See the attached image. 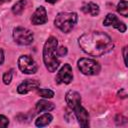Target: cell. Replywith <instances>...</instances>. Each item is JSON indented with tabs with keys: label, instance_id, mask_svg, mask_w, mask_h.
<instances>
[{
	"label": "cell",
	"instance_id": "1",
	"mask_svg": "<svg viewBox=\"0 0 128 128\" xmlns=\"http://www.w3.org/2000/svg\"><path fill=\"white\" fill-rule=\"evenodd\" d=\"M78 44L86 54L91 56H102L110 52L114 47L111 38L100 31H92L83 34L79 37Z\"/></svg>",
	"mask_w": 128,
	"mask_h": 128
},
{
	"label": "cell",
	"instance_id": "2",
	"mask_svg": "<svg viewBox=\"0 0 128 128\" xmlns=\"http://www.w3.org/2000/svg\"><path fill=\"white\" fill-rule=\"evenodd\" d=\"M58 41L55 37L51 36L47 39L43 48V61L46 68L50 72H55L60 65V61L57 58Z\"/></svg>",
	"mask_w": 128,
	"mask_h": 128
},
{
	"label": "cell",
	"instance_id": "3",
	"mask_svg": "<svg viewBox=\"0 0 128 128\" xmlns=\"http://www.w3.org/2000/svg\"><path fill=\"white\" fill-rule=\"evenodd\" d=\"M77 14L74 12H60L57 14L54 24L62 32H70L77 22Z\"/></svg>",
	"mask_w": 128,
	"mask_h": 128
},
{
	"label": "cell",
	"instance_id": "4",
	"mask_svg": "<svg viewBox=\"0 0 128 128\" xmlns=\"http://www.w3.org/2000/svg\"><path fill=\"white\" fill-rule=\"evenodd\" d=\"M78 68L84 75H96L100 72V64L89 58H81L78 60Z\"/></svg>",
	"mask_w": 128,
	"mask_h": 128
},
{
	"label": "cell",
	"instance_id": "5",
	"mask_svg": "<svg viewBox=\"0 0 128 128\" xmlns=\"http://www.w3.org/2000/svg\"><path fill=\"white\" fill-rule=\"evenodd\" d=\"M13 38L20 45H29L33 41V33L24 27H16L13 30Z\"/></svg>",
	"mask_w": 128,
	"mask_h": 128
},
{
	"label": "cell",
	"instance_id": "6",
	"mask_svg": "<svg viewBox=\"0 0 128 128\" xmlns=\"http://www.w3.org/2000/svg\"><path fill=\"white\" fill-rule=\"evenodd\" d=\"M18 66L19 69L25 74H34L38 69L36 62L29 55L20 56L18 59Z\"/></svg>",
	"mask_w": 128,
	"mask_h": 128
},
{
	"label": "cell",
	"instance_id": "7",
	"mask_svg": "<svg viewBox=\"0 0 128 128\" xmlns=\"http://www.w3.org/2000/svg\"><path fill=\"white\" fill-rule=\"evenodd\" d=\"M73 80V73L72 67L69 64H65L58 72L55 81L57 84H68Z\"/></svg>",
	"mask_w": 128,
	"mask_h": 128
},
{
	"label": "cell",
	"instance_id": "8",
	"mask_svg": "<svg viewBox=\"0 0 128 128\" xmlns=\"http://www.w3.org/2000/svg\"><path fill=\"white\" fill-rule=\"evenodd\" d=\"M103 25L104 26H113L114 28L118 29L120 32H125L126 31V25L121 22L116 15L109 13L107 14V16L105 17V19L103 20Z\"/></svg>",
	"mask_w": 128,
	"mask_h": 128
},
{
	"label": "cell",
	"instance_id": "9",
	"mask_svg": "<svg viewBox=\"0 0 128 128\" xmlns=\"http://www.w3.org/2000/svg\"><path fill=\"white\" fill-rule=\"evenodd\" d=\"M73 110L75 112L76 118H77L80 126L81 127H88L89 126V115H88V112L86 111V109L84 107H82L80 104V105L76 106Z\"/></svg>",
	"mask_w": 128,
	"mask_h": 128
},
{
	"label": "cell",
	"instance_id": "10",
	"mask_svg": "<svg viewBox=\"0 0 128 128\" xmlns=\"http://www.w3.org/2000/svg\"><path fill=\"white\" fill-rule=\"evenodd\" d=\"M40 86L39 81L35 80V79H27L25 81H23L18 87H17V91L20 94H26L32 90L37 89Z\"/></svg>",
	"mask_w": 128,
	"mask_h": 128
},
{
	"label": "cell",
	"instance_id": "11",
	"mask_svg": "<svg viewBox=\"0 0 128 128\" xmlns=\"http://www.w3.org/2000/svg\"><path fill=\"white\" fill-rule=\"evenodd\" d=\"M31 22L34 25H41L47 22V12L43 6H40L36 9L31 17Z\"/></svg>",
	"mask_w": 128,
	"mask_h": 128
},
{
	"label": "cell",
	"instance_id": "12",
	"mask_svg": "<svg viewBox=\"0 0 128 128\" xmlns=\"http://www.w3.org/2000/svg\"><path fill=\"white\" fill-rule=\"evenodd\" d=\"M65 99H66V103L68 104V106L72 109H74L76 106L81 104V96L78 92H76L74 90L68 91L66 93Z\"/></svg>",
	"mask_w": 128,
	"mask_h": 128
},
{
	"label": "cell",
	"instance_id": "13",
	"mask_svg": "<svg viewBox=\"0 0 128 128\" xmlns=\"http://www.w3.org/2000/svg\"><path fill=\"white\" fill-rule=\"evenodd\" d=\"M82 11L86 14H90L92 16H96L99 14V7L97 4L93 3V2H89L87 4H85L84 6H82Z\"/></svg>",
	"mask_w": 128,
	"mask_h": 128
},
{
	"label": "cell",
	"instance_id": "14",
	"mask_svg": "<svg viewBox=\"0 0 128 128\" xmlns=\"http://www.w3.org/2000/svg\"><path fill=\"white\" fill-rule=\"evenodd\" d=\"M55 108L54 104L46 101V100H40L36 103V110L38 112H44V111H51Z\"/></svg>",
	"mask_w": 128,
	"mask_h": 128
},
{
	"label": "cell",
	"instance_id": "15",
	"mask_svg": "<svg viewBox=\"0 0 128 128\" xmlns=\"http://www.w3.org/2000/svg\"><path fill=\"white\" fill-rule=\"evenodd\" d=\"M53 117L51 114L49 113H45L43 115H41L40 117L37 118V120L35 121V125L37 127H44V126H47L51 121H52Z\"/></svg>",
	"mask_w": 128,
	"mask_h": 128
},
{
	"label": "cell",
	"instance_id": "16",
	"mask_svg": "<svg viewBox=\"0 0 128 128\" xmlns=\"http://www.w3.org/2000/svg\"><path fill=\"white\" fill-rule=\"evenodd\" d=\"M25 5H26V1L25 0H19L18 2H16L13 7H12V12L15 14V15H19L23 12L24 8H25Z\"/></svg>",
	"mask_w": 128,
	"mask_h": 128
},
{
	"label": "cell",
	"instance_id": "17",
	"mask_svg": "<svg viewBox=\"0 0 128 128\" xmlns=\"http://www.w3.org/2000/svg\"><path fill=\"white\" fill-rule=\"evenodd\" d=\"M117 11L124 17L128 16V3L126 0H121L117 5Z\"/></svg>",
	"mask_w": 128,
	"mask_h": 128
},
{
	"label": "cell",
	"instance_id": "18",
	"mask_svg": "<svg viewBox=\"0 0 128 128\" xmlns=\"http://www.w3.org/2000/svg\"><path fill=\"white\" fill-rule=\"evenodd\" d=\"M38 95H40L44 98H52L54 96V92L50 89H39Z\"/></svg>",
	"mask_w": 128,
	"mask_h": 128
},
{
	"label": "cell",
	"instance_id": "19",
	"mask_svg": "<svg viewBox=\"0 0 128 128\" xmlns=\"http://www.w3.org/2000/svg\"><path fill=\"white\" fill-rule=\"evenodd\" d=\"M11 80H12V71L10 70V71H7L3 75V82H4V84L8 85V84H10Z\"/></svg>",
	"mask_w": 128,
	"mask_h": 128
},
{
	"label": "cell",
	"instance_id": "20",
	"mask_svg": "<svg viewBox=\"0 0 128 128\" xmlns=\"http://www.w3.org/2000/svg\"><path fill=\"white\" fill-rule=\"evenodd\" d=\"M9 124L8 118H6L4 115H0V128L1 127H6Z\"/></svg>",
	"mask_w": 128,
	"mask_h": 128
},
{
	"label": "cell",
	"instance_id": "21",
	"mask_svg": "<svg viewBox=\"0 0 128 128\" xmlns=\"http://www.w3.org/2000/svg\"><path fill=\"white\" fill-rule=\"evenodd\" d=\"M66 54H67L66 47H59V48H57V55L58 56H64Z\"/></svg>",
	"mask_w": 128,
	"mask_h": 128
},
{
	"label": "cell",
	"instance_id": "22",
	"mask_svg": "<svg viewBox=\"0 0 128 128\" xmlns=\"http://www.w3.org/2000/svg\"><path fill=\"white\" fill-rule=\"evenodd\" d=\"M4 62V52L2 49H0V65Z\"/></svg>",
	"mask_w": 128,
	"mask_h": 128
},
{
	"label": "cell",
	"instance_id": "23",
	"mask_svg": "<svg viewBox=\"0 0 128 128\" xmlns=\"http://www.w3.org/2000/svg\"><path fill=\"white\" fill-rule=\"evenodd\" d=\"M126 52H127V47H124L123 49V58H124V63L127 66V61H126Z\"/></svg>",
	"mask_w": 128,
	"mask_h": 128
},
{
	"label": "cell",
	"instance_id": "24",
	"mask_svg": "<svg viewBox=\"0 0 128 128\" xmlns=\"http://www.w3.org/2000/svg\"><path fill=\"white\" fill-rule=\"evenodd\" d=\"M45 1L48 2V3H52V4H53V3H55V2L58 1V0H45Z\"/></svg>",
	"mask_w": 128,
	"mask_h": 128
},
{
	"label": "cell",
	"instance_id": "25",
	"mask_svg": "<svg viewBox=\"0 0 128 128\" xmlns=\"http://www.w3.org/2000/svg\"><path fill=\"white\" fill-rule=\"evenodd\" d=\"M5 1H6V0H0V5H1V4H3Z\"/></svg>",
	"mask_w": 128,
	"mask_h": 128
}]
</instances>
